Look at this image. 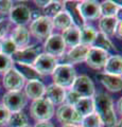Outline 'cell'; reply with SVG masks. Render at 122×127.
Listing matches in <instances>:
<instances>
[{"label":"cell","instance_id":"6da1fadb","mask_svg":"<svg viewBox=\"0 0 122 127\" xmlns=\"http://www.w3.org/2000/svg\"><path fill=\"white\" fill-rule=\"evenodd\" d=\"M94 112L101 119L102 124L105 127H116L117 116L114 108L112 97L106 93H98L93 96Z\"/></svg>","mask_w":122,"mask_h":127},{"label":"cell","instance_id":"7a4b0ae2","mask_svg":"<svg viewBox=\"0 0 122 127\" xmlns=\"http://www.w3.org/2000/svg\"><path fill=\"white\" fill-rule=\"evenodd\" d=\"M54 84L62 88H71L74 79L77 78V71L72 65L57 64L53 73L51 74Z\"/></svg>","mask_w":122,"mask_h":127},{"label":"cell","instance_id":"3957f363","mask_svg":"<svg viewBox=\"0 0 122 127\" xmlns=\"http://www.w3.org/2000/svg\"><path fill=\"white\" fill-rule=\"evenodd\" d=\"M30 113L35 121L48 122L54 114V105L45 97L32 102L30 106Z\"/></svg>","mask_w":122,"mask_h":127},{"label":"cell","instance_id":"277c9868","mask_svg":"<svg viewBox=\"0 0 122 127\" xmlns=\"http://www.w3.org/2000/svg\"><path fill=\"white\" fill-rule=\"evenodd\" d=\"M53 29L52 18L42 15L35 20H32L29 31L34 37H36L39 40H44V39L46 40L52 34Z\"/></svg>","mask_w":122,"mask_h":127},{"label":"cell","instance_id":"5b68a950","mask_svg":"<svg viewBox=\"0 0 122 127\" xmlns=\"http://www.w3.org/2000/svg\"><path fill=\"white\" fill-rule=\"evenodd\" d=\"M27 105V96L22 91H7L3 95V106L11 113L19 112Z\"/></svg>","mask_w":122,"mask_h":127},{"label":"cell","instance_id":"8992f818","mask_svg":"<svg viewBox=\"0 0 122 127\" xmlns=\"http://www.w3.org/2000/svg\"><path fill=\"white\" fill-rule=\"evenodd\" d=\"M70 90L76 92L80 97H93L96 94L94 84L87 75L77 76Z\"/></svg>","mask_w":122,"mask_h":127},{"label":"cell","instance_id":"52a82bcc","mask_svg":"<svg viewBox=\"0 0 122 127\" xmlns=\"http://www.w3.org/2000/svg\"><path fill=\"white\" fill-rule=\"evenodd\" d=\"M45 53L53 57H62L66 51L65 42L61 34H51L44 43Z\"/></svg>","mask_w":122,"mask_h":127},{"label":"cell","instance_id":"ba28073f","mask_svg":"<svg viewBox=\"0 0 122 127\" xmlns=\"http://www.w3.org/2000/svg\"><path fill=\"white\" fill-rule=\"evenodd\" d=\"M56 118L64 125H80L83 119L74 110L73 106L65 104V103L57 108Z\"/></svg>","mask_w":122,"mask_h":127},{"label":"cell","instance_id":"9c48e42d","mask_svg":"<svg viewBox=\"0 0 122 127\" xmlns=\"http://www.w3.org/2000/svg\"><path fill=\"white\" fill-rule=\"evenodd\" d=\"M39 52H41V49L35 46L34 47H27L25 49L17 50L11 57L13 59V63L33 66V64L36 61L38 55L41 54Z\"/></svg>","mask_w":122,"mask_h":127},{"label":"cell","instance_id":"30bf717a","mask_svg":"<svg viewBox=\"0 0 122 127\" xmlns=\"http://www.w3.org/2000/svg\"><path fill=\"white\" fill-rule=\"evenodd\" d=\"M26 85V79L18 71L12 67L3 75V86L7 91H20Z\"/></svg>","mask_w":122,"mask_h":127},{"label":"cell","instance_id":"8fae6325","mask_svg":"<svg viewBox=\"0 0 122 127\" xmlns=\"http://www.w3.org/2000/svg\"><path fill=\"white\" fill-rule=\"evenodd\" d=\"M108 57H109V54L107 52L99 49V48L90 47L85 62L90 68H92L94 70H100L102 68H104L105 63Z\"/></svg>","mask_w":122,"mask_h":127},{"label":"cell","instance_id":"7c38bea8","mask_svg":"<svg viewBox=\"0 0 122 127\" xmlns=\"http://www.w3.org/2000/svg\"><path fill=\"white\" fill-rule=\"evenodd\" d=\"M56 66H57V59L46 53L39 54L35 63L33 64L34 69L41 75L52 74Z\"/></svg>","mask_w":122,"mask_h":127},{"label":"cell","instance_id":"4fadbf2b","mask_svg":"<svg viewBox=\"0 0 122 127\" xmlns=\"http://www.w3.org/2000/svg\"><path fill=\"white\" fill-rule=\"evenodd\" d=\"M79 11L85 21L87 20H97L101 17L100 13V3L92 0H84L78 2Z\"/></svg>","mask_w":122,"mask_h":127},{"label":"cell","instance_id":"5bb4252c","mask_svg":"<svg viewBox=\"0 0 122 127\" xmlns=\"http://www.w3.org/2000/svg\"><path fill=\"white\" fill-rule=\"evenodd\" d=\"M10 21L17 27H25L26 25H28L31 21L30 7L26 4H17L13 6V9L10 12Z\"/></svg>","mask_w":122,"mask_h":127},{"label":"cell","instance_id":"9a60e30c","mask_svg":"<svg viewBox=\"0 0 122 127\" xmlns=\"http://www.w3.org/2000/svg\"><path fill=\"white\" fill-rule=\"evenodd\" d=\"M97 78L111 92H119L122 90V76L100 73L97 75Z\"/></svg>","mask_w":122,"mask_h":127},{"label":"cell","instance_id":"2e32d148","mask_svg":"<svg viewBox=\"0 0 122 127\" xmlns=\"http://www.w3.org/2000/svg\"><path fill=\"white\" fill-rule=\"evenodd\" d=\"M66 89L55 84L49 85L45 90V98L53 105H62L65 103Z\"/></svg>","mask_w":122,"mask_h":127},{"label":"cell","instance_id":"e0dca14e","mask_svg":"<svg viewBox=\"0 0 122 127\" xmlns=\"http://www.w3.org/2000/svg\"><path fill=\"white\" fill-rule=\"evenodd\" d=\"M10 38L15 43L17 50L25 49V48L28 47L30 42V31L26 27L18 26L14 29Z\"/></svg>","mask_w":122,"mask_h":127},{"label":"cell","instance_id":"ac0fdd59","mask_svg":"<svg viewBox=\"0 0 122 127\" xmlns=\"http://www.w3.org/2000/svg\"><path fill=\"white\" fill-rule=\"evenodd\" d=\"M46 87L41 81H29L25 85V94L31 100H38L44 97Z\"/></svg>","mask_w":122,"mask_h":127},{"label":"cell","instance_id":"d6986e66","mask_svg":"<svg viewBox=\"0 0 122 127\" xmlns=\"http://www.w3.org/2000/svg\"><path fill=\"white\" fill-rule=\"evenodd\" d=\"M89 48L90 47L83 46V45H79L77 47L71 48L66 54V61H67L66 64L71 65V64H79V63L85 62Z\"/></svg>","mask_w":122,"mask_h":127},{"label":"cell","instance_id":"ffe728a7","mask_svg":"<svg viewBox=\"0 0 122 127\" xmlns=\"http://www.w3.org/2000/svg\"><path fill=\"white\" fill-rule=\"evenodd\" d=\"M64 9L67 13L69 14L70 17H71L73 26L78 27L79 29H81V28L86 26V21L83 19L80 11H79L78 2H76V1H64Z\"/></svg>","mask_w":122,"mask_h":127},{"label":"cell","instance_id":"44dd1931","mask_svg":"<svg viewBox=\"0 0 122 127\" xmlns=\"http://www.w3.org/2000/svg\"><path fill=\"white\" fill-rule=\"evenodd\" d=\"M104 73L122 76V56L112 55L107 58L104 66Z\"/></svg>","mask_w":122,"mask_h":127},{"label":"cell","instance_id":"7402d4cb","mask_svg":"<svg viewBox=\"0 0 122 127\" xmlns=\"http://www.w3.org/2000/svg\"><path fill=\"white\" fill-rule=\"evenodd\" d=\"M62 37L65 42L66 48L69 47L70 49L80 45V29L76 26L70 27L69 29L62 32Z\"/></svg>","mask_w":122,"mask_h":127},{"label":"cell","instance_id":"603a6c76","mask_svg":"<svg viewBox=\"0 0 122 127\" xmlns=\"http://www.w3.org/2000/svg\"><path fill=\"white\" fill-rule=\"evenodd\" d=\"M73 108L82 118L94 112L93 97H80L73 105Z\"/></svg>","mask_w":122,"mask_h":127},{"label":"cell","instance_id":"cb8c5ba5","mask_svg":"<svg viewBox=\"0 0 122 127\" xmlns=\"http://www.w3.org/2000/svg\"><path fill=\"white\" fill-rule=\"evenodd\" d=\"M118 22L115 17H100L99 18V30L100 33L104 34L105 36H113L116 33V28Z\"/></svg>","mask_w":122,"mask_h":127},{"label":"cell","instance_id":"d4e9b609","mask_svg":"<svg viewBox=\"0 0 122 127\" xmlns=\"http://www.w3.org/2000/svg\"><path fill=\"white\" fill-rule=\"evenodd\" d=\"M13 67L22 75V77L25 78L26 81L29 82V81H36V79H37V81H41V75L34 69L33 66L21 65V64L14 63Z\"/></svg>","mask_w":122,"mask_h":127},{"label":"cell","instance_id":"484cf974","mask_svg":"<svg viewBox=\"0 0 122 127\" xmlns=\"http://www.w3.org/2000/svg\"><path fill=\"white\" fill-rule=\"evenodd\" d=\"M52 23H53V28H55L57 30H61L62 32L73 26L71 17H70L69 14L65 10L54 16L52 18Z\"/></svg>","mask_w":122,"mask_h":127},{"label":"cell","instance_id":"4316f807","mask_svg":"<svg viewBox=\"0 0 122 127\" xmlns=\"http://www.w3.org/2000/svg\"><path fill=\"white\" fill-rule=\"evenodd\" d=\"M98 32L91 26H84L80 29V45L90 47L92 46Z\"/></svg>","mask_w":122,"mask_h":127},{"label":"cell","instance_id":"83f0119b","mask_svg":"<svg viewBox=\"0 0 122 127\" xmlns=\"http://www.w3.org/2000/svg\"><path fill=\"white\" fill-rule=\"evenodd\" d=\"M91 47L99 48V49L107 52L108 54H109V52H117V48L114 46V43L111 41V39L107 36H105L104 34L100 33V32H98L97 37L94 39Z\"/></svg>","mask_w":122,"mask_h":127},{"label":"cell","instance_id":"f1b7e54d","mask_svg":"<svg viewBox=\"0 0 122 127\" xmlns=\"http://www.w3.org/2000/svg\"><path fill=\"white\" fill-rule=\"evenodd\" d=\"M6 125L7 127H22L25 125H28V117L22 111L11 113Z\"/></svg>","mask_w":122,"mask_h":127},{"label":"cell","instance_id":"f546056e","mask_svg":"<svg viewBox=\"0 0 122 127\" xmlns=\"http://www.w3.org/2000/svg\"><path fill=\"white\" fill-rule=\"evenodd\" d=\"M118 6L112 0H106L100 3V13L101 17H115Z\"/></svg>","mask_w":122,"mask_h":127},{"label":"cell","instance_id":"4dcf8cb0","mask_svg":"<svg viewBox=\"0 0 122 127\" xmlns=\"http://www.w3.org/2000/svg\"><path fill=\"white\" fill-rule=\"evenodd\" d=\"M64 9V2L61 1H50L49 4L44 9L45 16H48L50 18H53L55 15L63 12Z\"/></svg>","mask_w":122,"mask_h":127},{"label":"cell","instance_id":"1f68e13d","mask_svg":"<svg viewBox=\"0 0 122 127\" xmlns=\"http://www.w3.org/2000/svg\"><path fill=\"white\" fill-rule=\"evenodd\" d=\"M80 126L81 127H102L103 124H102V121L99 118V116L96 112H93L82 119Z\"/></svg>","mask_w":122,"mask_h":127},{"label":"cell","instance_id":"d6a6232c","mask_svg":"<svg viewBox=\"0 0 122 127\" xmlns=\"http://www.w3.org/2000/svg\"><path fill=\"white\" fill-rule=\"evenodd\" d=\"M0 49H1V53L7 56H12L17 51L16 46L11 38H2L0 40Z\"/></svg>","mask_w":122,"mask_h":127},{"label":"cell","instance_id":"836d02e7","mask_svg":"<svg viewBox=\"0 0 122 127\" xmlns=\"http://www.w3.org/2000/svg\"><path fill=\"white\" fill-rule=\"evenodd\" d=\"M13 59L11 56L0 53V73H5L13 67Z\"/></svg>","mask_w":122,"mask_h":127},{"label":"cell","instance_id":"e575fe53","mask_svg":"<svg viewBox=\"0 0 122 127\" xmlns=\"http://www.w3.org/2000/svg\"><path fill=\"white\" fill-rule=\"evenodd\" d=\"M11 116V112L3 105H0V127L6 125L9 118Z\"/></svg>","mask_w":122,"mask_h":127},{"label":"cell","instance_id":"d590c367","mask_svg":"<svg viewBox=\"0 0 122 127\" xmlns=\"http://www.w3.org/2000/svg\"><path fill=\"white\" fill-rule=\"evenodd\" d=\"M80 96L73 92L72 90H69V91H66V97H65V104H68V105H71L73 106L76 103L79 101Z\"/></svg>","mask_w":122,"mask_h":127},{"label":"cell","instance_id":"8d00e7d4","mask_svg":"<svg viewBox=\"0 0 122 127\" xmlns=\"http://www.w3.org/2000/svg\"><path fill=\"white\" fill-rule=\"evenodd\" d=\"M11 21L9 19H0V39L4 38L6 33L10 30Z\"/></svg>","mask_w":122,"mask_h":127},{"label":"cell","instance_id":"74e56055","mask_svg":"<svg viewBox=\"0 0 122 127\" xmlns=\"http://www.w3.org/2000/svg\"><path fill=\"white\" fill-rule=\"evenodd\" d=\"M12 9H13V2L12 1L0 0V13L1 14H10Z\"/></svg>","mask_w":122,"mask_h":127},{"label":"cell","instance_id":"f35d334b","mask_svg":"<svg viewBox=\"0 0 122 127\" xmlns=\"http://www.w3.org/2000/svg\"><path fill=\"white\" fill-rule=\"evenodd\" d=\"M115 35L117 37L122 38V22H118L117 28H116V33Z\"/></svg>","mask_w":122,"mask_h":127},{"label":"cell","instance_id":"ab89813d","mask_svg":"<svg viewBox=\"0 0 122 127\" xmlns=\"http://www.w3.org/2000/svg\"><path fill=\"white\" fill-rule=\"evenodd\" d=\"M115 19L117 20V22H122V7H118L115 15Z\"/></svg>","mask_w":122,"mask_h":127},{"label":"cell","instance_id":"60d3db41","mask_svg":"<svg viewBox=\"0 0 122 127\" xmlns=\"http://www.w3.org/2000/svg\"><path fill=\"white\" fill-rule=\"evenodd\" d=\"M34 127H55V126L50 122H39Z\"/></svg>","mask_w":122,"mask_h":127},{"label":"cell","instance_id":"b9f144b4","mask_svg":"<svg viewBox=\"0 0 122 127\" xmlns=\"http://www.w3.org/2000/svg\"><path fill=\"white\" fill-rule=\"evenodd\" d=\"M117 111L119 112V114L122 116V96L117 102Z\"/></svg>","mask_w":122,"mask_h":127},{"label":"cell","instance_id":"7bdbcfd3","mask_svg":"<svg viewBox=\"0 0 122 127\" xmlns=\"http://www.w3.org/2000/svg\"><path fill=\"white\" fill-rule=\"evenodd\" d=\"M50 1H47V0H45V1H35V3H36L37 6H41L42 7V9H45V7L49 4Z\"/></svg>","mask_w":122,"mask_h":127},{"label":"cell","instance_id":"ee69618b","mask_svg":"<svg viewBox=\"0 0 122 127\" xmlns=\"http://www.w3.org/2000/svg\"><path fill=\"white\" fill-rule=\"evenodd\" d=\"M115 4L118 6V7H122V0H115Z\"/></svg>","mask_w":122,"mask_h":127},{"label":"cell","instance_id":"f6af8a7d","mask_svg":"<svg viewBox=\"0 0 122 127\" xmlns=\"http://www.w3.org/2000/svg\"><path fill=\"white\" fill-rule=\"evenodd\" d=\"M62 127H81L80 125H63Z\"/></svg>","mask_w":122,"mask_h":127},{"label":"cell","instance_id":"bcb514c9","mask_svg":"<svg viewBox=\"0 0 122 127\" xmlns=\"http://www.w3.org/2000/svg\"><path fill=\"white\" fill-rule=\"evenodd\" d=\"M117 127H122V119H121L120 121L117 122Z\"/></svg>","mask_w":122,"mask_h":127},{"label":"cell","instance_id":"7dc6e473","mask_svg":"<svg viewBox=\"0 0 122 127\" xmlns=\"http://www.w3.org/2000/svg\"><path fill=\"white\" fill-rule=\"evenodd\" d=\"M22 127H32V126H30V125L28 124V125H25V126H22Z\"/></svg>","mask_w":122,"mask_h":127},{"label":"cell","instance_id":"c3c4849f","mask_svg":"<svg viewBox=\"0 0 122 127\" xmlns=\"http://www.w3.org/2000/svg\"><path fill=\"white\" fill-rule=\"evenodd\" d=\"M0 53H1V49H0Z\"/></svg>","mask_w":122,"mask_h":127}]
</instances>
